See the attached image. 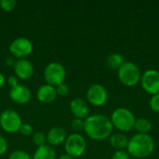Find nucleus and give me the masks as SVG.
Wrapping results in <instances>:
<instances>
[{
  "mask_svg": "<svg viewBox=\"0 0 159 159\" xmlns=\"http://www.w3.org/2000/svg\"><path fill=\"white\" fill-rule=\"evenodd\" d=\"M84 131L88 137L94 141H103L109 138L113 132V125L106 116L92 115L85 120Z\"/></svg>",
  "mask_w": 159,
  "mask_h": 159,
  "instance_id": "f257e3e1",
  "label": "nucleus"
},
{
  "mask_svg": "<svg viewBox=\"0 0 159 159\" xmlns=\"http://www.w3.org/2000/svg\"><path fill=\"white\" fill-rule=\"evenodd\" d=\"M155 149L154 139L149 134L137 133L129 140L127 147V152L129 156L135 158L148 157Z\"/></svg>",
  "mask_w": 159,
  "mask_h": 159,
  "instance_id": "f03ea898",
  "label": "nucleus"
},
{
  "mask_svg": "<svg viewBox=\"0 0 159 159\" xmlns=\"http://www.w3.org/2000/svg\"><path fill=\"white\" fill-rule=\"evenodd\" d=\"M110 120L114 128L120 131L127 132L134 128L136 118L130 110L121 107L116 109L112 113Z\"/></svg>",
  "mask_w": 159,
  "mask_h": 159,
  "instance_id": "7ed1b4c3",
  "label": "nucleus"
},
{
  "mask_svg": "<svg viewBox=\"0 0 159 159\" xmlns=\"http://www.w3.org/2000/svg\"><path fill=\"white\" fill-rule=\"evenodd\" d=\"M119 81L126 87H134L142 77L141 71L137 64L130 61H125L123 65L117 70Z\"/></svg>",
  "mask_w": 159,
  "mask_h": 159,
  "instance_id": "20e7f679",
  "label": "nucleus"
},
{
  "mask_svg": "<svg viewBox=\"0 0 159 159\" xmlns=\"http://www.w3.org/2000/svg\"><path fill=\"white\" fill-rule=\"evenodd\" d=\"M44 78L48 85L58 87L63 84L66 78V70L64 66L57 61L48 63L44 70Z\"/></svg>",
  "mask_w": 159,
  "mask_h": 159,
  "instance_id": "39448f33",
  "label": "nucleus"
},
{
  "mask_svg": "<svg viewBox=\"0 0 159 159\" xmlns=\"http://www.w3.org/2000/svg\"><path fill=\"white\" fill-rule=\"evenodd\" d=\"M87 148V143L85 138L77 133L70 134L67 136L64 142L65 154L69 155L73 158H77L82 157Z\"/></svg>",
  "mask_w": 159,
  "mask_h": 159,
  "instance_id": "423d86ee",
  "label": "nucleus"
},
{
  "mask_svg": "<svg viewBox=\"0 0 159 159\" xmlns=\"http://www.w3.org/2000/svg\"><path fill=\"white\" fill-rule=\"evenodd\" d=\"M22 125L20 116L12 109L4 110L0 114V127L7 133H16Z\"/></svg>",
  "mask_w": 159,
  "mask_h": 159,
  "instance_id": "0eeeda50",
  "label": "nucleus"
},
{
  "mask_svg": "<svg viewBox=\"0 0 159 159\" xmlns=\"http://www.w3.org/2000/svg\"><path fill=\"white\" fill-rule=\"evenodd\" d=\"M9 52L15 59H25L29 56L33 49V43L25 37H18L14 39L9 45Z\"/></svg>",
  "mask_w": 159,
  "mask_h": 159,
  "instance_id": "6e6552de",
  "label": "nucleus"
},
{
  "mask_svg": "<svg viewBox=\"0 0 159 159\" xmlns=\"http://www.w3.org/2000/svg\"><path fill=\"white\" fill-rule=\"evenodd\" d=\"M87 100L93 106H102L108 100V92L101 84H93L87 90Z\"/></svg>",
  "mask_w": 159,
  "mask_h": 159,
  "instance_id": "1a4fd4ad",
  "label": "nucleus"
},
{
  "mask_svg": "<svg viewBox=\"0 0 159 159\" xmlns=\"http://www.w3.org/2000/svg\"><path fill=\"white\" fill-rule=\"evenodd\" d=\"M141 85L144 91L156 95L159 93V72L154 69L145 71L141 77Z\"/></svg>",
  "mask_w": 159,
  "mask_h": 159,
  "instance_id": "9d476101",
  "label": "nucleus"
},
{
  "mask_svg": "<svg viewBox=\"0 0 159 159\" xmlns=\"http://www.w3.org/2000/svg\"><path fill=\"white\" fill-rule=\"evenodd\" d=\"M9 98L15 103L26 104L30 102L32 98V93L26 86L19 84L14 88H10Z\"/></svg>",
  "mask_w": 159,
  "mask_h": 159,
  "instance_id": "9b49d317",
  "label": "nucleus"
},
{
  "mask_svg": "<svg viewBox=\"0 0 159 159\" xmlns=\"http://www.w3.org/2000/svg\"><path fill=\"white\" fill-rule=\"evenodd\" d=\"M13 69L15 75L21 80H27L34 75V66L32 62L26 59L17 60Z\"/></svg>",
  "mask_w": 159,
  "mask_h": 159,
  "instance_id": "f8f14e48",
  "label": "nucleus"
},
{
  "mask_svg": "<svg viewBox=\"0 0 159 159\" xmlns=\"http://www.w3.org/2000/svg\"><path fill=\"white\" fill-rule=\"evenodd\" d=\"M70 110L75 118L85 120L89 116V108L88 102L81 98H75L70 102Z\"/></svg>",
  "mask_w": 159,
  "mask_h": 159,
  "instance_id": "ddd939ff",
  "label": "nucleus"
},
{
  "mask_svg": "<svg viewBox=\"0 0 159 159\" xmlns=\"http://www.w3.org/2000/svg\"><path fill=\"white\" fill-rule=\"evenodd\" d=\"M46 136H47V143H48V145L52 147L64 143L67 138V133L65 129L61 127H53L48 130Z\"/></svg>",
  "mask_w": 159,
  "mask_h": 159,
  "instance_id": "4468645a",
  "label": "nucleus"
},
{
  "mask_svg": "<svg viewBox=\"0 0 159 159\" xmlns=\"http://www.w3.org/2000/svg\"><path fill=\"white\" fill-rule=\"evenodd\" d=\"M36 98L40 102L51 103L57 98L56 88L48 84H44L40 86L36 92Z\"/></svg>",
  "mask_w": 159,
  "mask_h": 159,
  "instance_id": "2eb2a0df",
  "label": "nucleus"
},
{
  "mask_svg": "<svg viewBox=\"0 0 159 159\" xmlns=\"http://www.w3.org/2000/svg\"><path fill=\"white\" fill-rule=\"evenodd\" d=\"M129 143V139L126 135L122 133H116L110 136V144L116 151H122L127 149Z\"/></svg>",
  "mask_w": 159,
  "mask_h": 159,
  "instance_id": "dca6fc26",
  "label": "nucleus"
},
{
  "mask_svg": "<svg viewBox=\"0 0 159 159\" xmlns=\"http://www.w3.org/2000/svg\"><path fill=\"white\" fill-rule=\"evenodd\" d=\"M33 159H56V153L50 145L46 144L35 150Z\"/></svg>",
  "mask_w": 159,
  "mask_h": 159,
  "instance_id": "f3484780",
  "label": "nucleus"
},
{
  "mask_svg": "<svg viewBox=\"0 0 159 159\" xmlns=\"http://www.w3.org/2000/svg\"><path fill=\"white\" fill-rule=\"evenodd\" d=\"M124 62L125 59L123 55L119 53H112L106 59V64L112 70H118Z\"/></svg>",
  "mask_w": 159,
  "mask_h": 159,
  "instance_id": "a211bd4d",
  "label": "nucleus"
},
{
  "mask_svg": "<svg viewBox=\"0 0 159 159\" xmlns=\"http://www.w3.org/2000/svg\"><path fill=\"white\" fill-rule=\"evenodd\" d=\"M152 127H153L152 123L149 119L140 117V118H136L133 129H135L136 131L140 134H148V132L151 131Z\"/></svg>",
  "mask_w": 159,
  "mask_h": 159,
  "instance_id": "6ab92c4d",
  "label": "nucleus"
},
{
  "mask_svg": "<svg viewBox=\"0 0 159 159\" xmlns=\"http://www.w3.org/2000/svg\"><path fill=\"white\" fill-rule=\"evenodd\" d=\"M33 143L35 146L38 147H41V146H44L46 145V143H47V136L41 132V131H37V132H34L33 134Z\"/></svg>",
  "mask_w": 159,
  "mask_h": 159,
  "instance_id": "aec40b11",
  "label": "nucleus"
},
{
  "mask_svg": "<svg viewBox=\"0 0 159 159\" xmlns=\"http://www.w3.org/2000/svg\"><path fill=\"white\" fill-rule=\"evenodd\" d=\"M16 5L15 0H0V8L6 12L12 11L16 7Z\"/></svg>",
  "mask_w": 159,
  "mask_h": 159,
  "instance_id": "412c9836",
  "label": "nucleus"
},
{
  "mask_svg": "<svg viewBox=\"0 0 159 159\" xmlns=\"http://www.w3.org/2000/svg\"><path fill=\"white\" fill-rule=\"evenodd\" d=\"M8 159H32L30 155L24 151H21V150H16V151H13L9 157Z\"/></svg>",
  "mask_w": 159,
  "mask_h": 159,
  "instance_id": "4be33fe9",
  "label": "nucleus"
},
{
  "mask_svg": "<svg viewBox=\"0 0 159 159\" xmlns=\"http://www.w3.org/2000/svg\"><path fill=\"white\" fill-rule=\"evenodd\" d=\"M19 132H20V134H22L24 136H31L34 134V128L32 125H30L28 123H22Z\"/></svg>",
  "mask_w": 159,
  "mask_h": 159,
  "instance_id": "5701e85b",
  "label": "nucleus"
},
{
  "mask_svg": "<svg viewBox=\"0 0 159 159\" xmlns=\"http://www.w3.org/2000/svg\"><path fill=\"white\" fill-rule=\"evenodd\" d=\"M149 106L153 112L159 113V93L152 96L149 102Z\"/></svg>",
  "mask_w": 159,
  "mask_h": 159,
  "instance_id": "b1692460",
  "label": "nucleus"
},
{
  "mask_svg": "<svg viewBox=\"0 0 159 159\" xmlns=\"http://www.w3.org/2000/svg\"><path fill=\"white\" fill-rule=\"evenodd\" d=\"M84 126H85V122L83 119H79V118H74L71 122V127L75 131H80V130H84Z\"/></svg>",
  "mask_w": 159,
  "mask_h": 159,
  "instance_id": "393cba45",
  "label": "nucleus"
},
{
  "mask_svg": "<svg viewBox=\"0 0 159 159\" xmlns=\"http://www.w3.org/2000/svg\"><path fill=\"white\" fill-rule=\"evenodd\" d=\"M56 92H57V96L65 97L69 94V88L66 84L63 83V84L56 87Z\"/></svg>",
  "mask_w": 159,
  "mask_h": 159,
  "instance_id": "a878e982",
  "label": "nucleus"
},
{
  "mask_svg": "<svg viewBox=\"0 0 159 159\" xmlns=\"http://www.w3.org/2000/svg\"><path fill=\"white\" fill-rule=\"evenodd\" d=\"M111 159H130L129 155L128 152L122 150V151H116Z\"/></svg>",
  "mask_w": 159,
  "mask_h": 159,
  "instance_id": "bb28decb",
  "label": "nucleus"
},
{
  "mask_svg": "<svg viewBox=\"0 0 159 159\" xmlns=\"http://www.w3.org/2000/svg\"><path fill=\"white\" fill-rule=\"evenodd\" d=\"M7 150V140L0 135V156H3Z\"/></svg>",
  "mask_w": 159,
  "mask_h": 159,
  "instance_id": "cd10ccee",
  "label": "nucleus"
},
{
  "mask_svg": "<svg viewBox=\"0 0 159 159\" xmlns=\"http://www.w3.org/2000/svg\"><path fill=\"white\" fill-rule=\"evenodd\" d=\"M7 84L10 86V88H14L19 85V78L16 75H10L7 78Z\"/></svg>",
  "mask_w": 159,
  "mask_h": 159,
  "instance_id": "c85d7f7f",
  "label": "nucleus"
},
{
  "mask_svg": "<svg viewBox=\"0 0 159 159\" xmlns=\"http://www.w3.org/2000/svg\"><path fill=\"white\" fill-rule=\"evenodd\" d=\"M16 61H17V60H16L14 57H12V56L7 57V58L5 59V64H6L7 66H9V67H14Z\"/></svg>",
  "mask_w": 159,
  "mask_h": 159,
  "instance_id": "c756f323",
  "label": "nucleus"
},
{
  "mask_svg": "<svg viewBox=\"0 0 159 159\" xmlns=\"http://www.w3.org/2000/svg\"><path fill=\"white\" fill-rule=\"evenodd\" d=\"M5 83H6V77L2 73H0V89L4 87Z\"/></svg>",
  "mask_w": 159,
  "mask_h": 159,
  "instance_id": "7c9ffc66",
  "label": "nucleus"
},
{
  "mask_svg": "<svg viewBox=\"0 0 159 159\" xmlns=\"http://www.w3.org/2000/svg\"><path fill=\"white\" fill-rule=\"evenodd\" d=\"M58 159H74L72 157H70L69 155H67V154H64V155H61L60 157Z\"/></svg>",
  "mask_w": 159,
  "mask_h": 159,
  "instance_id": "2f4dec72",
  "label": "nucleus"
}]
</instances>
